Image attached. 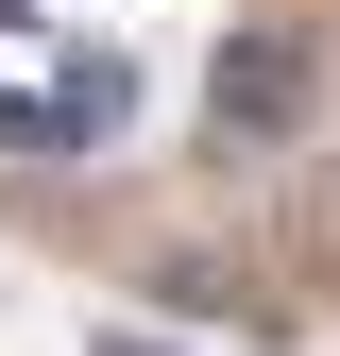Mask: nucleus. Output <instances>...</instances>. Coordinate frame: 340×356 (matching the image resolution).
Listing matches in <instances>:
<instances>
[{"mask_svg": "<svg viewBox=\"0 0 340 356\" xmlns=\"http://www.w3.org/2000/svg\"><path fill=\"white\" fill-rule=\"evenodd\" d=\"M119 119H137V68H119V51H68L17 119H0V136H17V153H102Z\"/></svg>", "mask_w": 340, "mask_h": 356, "instance_id": "f257e3e1", "label": "nucleus"}, {"mask_svg": "<svg viewBox=\"0 0 340 356\" xmlns=\"http://www.w3.org/2000/svg\"><path fill=\"white\" fill-rule=\"evenodd\" d=\"M289 102H307V68H289L272 34H238V51H222V85H204V119H222V136H272Z\"/></svg>", "mask_w": 340, "mask_h": 356, "instance_id": "f03ea898", "label": "nucleus"}, {"mask_svg": "<svg viewBox=\"0 0 340 356\" xmlns=\"http://www.w3.org/2000/svg\"><path fill=\"white\" fill-rule=\"evenodd\" d=\"M34 17H52V0H0V34H34Z\"/></svg>", "mask_w": 340, "mask_h": 356, "instance_id": "7ed1b4c3", "label": "nucleus"}]
</instances>
